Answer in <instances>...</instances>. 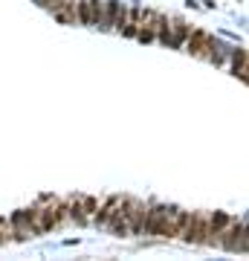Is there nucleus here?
<instances>
[{"mask_svg":"<svg viewBox=\"0 0 249 261\" xmlns=\"http://www.w3.org/2000/svg\"><path fill=\"white\" fill-rule=\"evenodd\" d=\"M139 6H128V12H125V23H122V35H128V38H136V23H139Z\"/></svg>","mask_w":249,"mask_h":261,"instance_id":"9b49d317","label":"nucleus"},{"mask_svg":"<svg viewBox=\"0 0 249 261\" xmlns=\"http://www.w3.org/2000/svg\"><path fill=\"white\" fill-rule=\"evenodd\" d=\"M122 6H125V3H119V0H107V3H104V29L116 27V18H119Z\"/></svg>","mask_w":249,"mask_h":261,"instance_id":"f8f14e48","label":"nucleus"},{"mask_svg":"<svg viewBox=\"0 0 249 261\" xmlns=\"http://www.w3.org/2000/svg\"><path fill=\"white\" fill-rule=\"evenodd\" d=\"M185 221V209L177 206H148L142 235H159V238H180Z\"/></svg>","mask_w":249,"mask_h":261,"instance_id":"f257e3e1","label":"nucleus"},{"mask_svg":"<svg viewBox=\"0 0 249 261\" xmlns=\"http://www.w3.org/2000/svg\"><path fill=\"white\" fill-rule=\"evenodd\" d=\"M122 209H125V197H122V195H110L104 203H99V209H96V215H93V226L107 229V224H110L113 218H119Z\"/></svg>","mask_w":249,"mask_h":261,"instance_id":"0eeeda50","label":"nucleus"},{"mask_svg":"<svg viewBox=\"0 0 249 261\" xmlns=\"http://www.w3.org/2000/svg\"><path fill=\"white\" fill-rule=\"evenodd\" d=\"M64 203H67V212H70V224H75V226H90V218L84 215V206H81V195H70Z\"/></svg>","mask_w":249,"mask_h":261,"instance_id":"1a4fd4ad","label":"nucleus"},{"mask_svg":"<svg viewBox=\"0 0 249 261\" xmlns=\"http://www.w3.org/2000/svg\"><path fill=\"white\" fill-rule=\"evenodd\" d=\"M81 206H84V215L90 218V224H93V215H96V209H99V200L90 195H81Z\"/></svg>","mask_w":249,"mask_h":261,"instance_id":"4468645a","label":"nucleus"},{"mask_svg":"<svg viewBox=\"0 0 249 261\" xmlns=\"http://www.w3.org/2000/svg\"><path fill=\"white\" fill-rule=\"evenodd\" d=\"M12 241H18L15 238V226H12V221L6 215H0V247L3 244H12Z\"/></svg>","mask_w":249,"mask_h":261,"instance_id":"ddd939ff","label":"nucleus"},{"mask_svg":"<svg viewBox=\"0 0 249 261\" xmlns=\"http://www.w3.org/2000/svg\"><path fill=\"white\" fill-rule=\"evenodd\" d=\"M212 44H214V35H209L206 29H188V38H185L183 49L194 58H206V61H209Z\"/></svg>","mask_w":249,"mask_h":261,"instance_id":"39448f33","label":"nucleus"},{"mask_svg":"<svg viewBox=\"0 0 249 261\" xmlns=\"http://www.w3.org/2000/svg\"><path fill=\"white\" fill-rule=\"evenodd\" d=\"M232 73L238 75V79H243L246 82V73H249V64H246V49H238L232 47Z\"/></svg>","mask_w":249,"mask_h":261,"instance_id":"9d476101","label":"nucleus"},{"mask_svg":"<svg viewBox=\"0 0 249 261\" xmlns=\"http://www.w3.org/2000/svg\"><path fill=\"white\" fill-rule=\"evenodd\" d=\"M12 226H15V238L18 241H29V238H38L35 235V226H32V221H29V212L26 209H18V212L9 215Z\"/></svg>","mask_w":249,"mask_h":261,"instance_id":"6e6552de","label":"nucleus"},{"mask_svg":"<svg viewBox=\"0 0 249 261\" xmlns=\"http://www.w3.org/2000/svg\"><path fill=\"white\" fill-rule=\"evenodd\" d=\"M180 238L185 244H206V238H209V212H185Z\"/></svg>","mask_w":249,"mask_h":261,"instance_id":"f03ea898","label":"nucleus"},{"mask_svg":"<svg viewBox=\"0 0 249 261\" xmlns=\"http://www.w3.org/2000/svg\"><path fill=\"white\" fill-rule=\"evenodd\" d=\"M162 23H165V15H162V12L142 9V12H139V23H136V38H139V41H145V44L157 41Z\"/></svg>","mask_w":249,"mask_h":261,"instance_id":"20e7f679","label":"nucleus"},{"mask_svg":"<svg viewBox=\"0 0 249 261\" xmlns=\"http://www.w3.org/2000/svg\"><path fill=\"white\" fill-rule=\"evenodd\" d=\"M125 226H128V235H142V224H145V215H148V203L142 200H133V197H125Z\"/></svg>","mask_w":249,"mask_h":261,"instance_id":"423d86ee","label":"nucleus"},{"mask_svg":"<svg viewBox=\"0 0 249 261\" xmlns=\"http://www.w3.org/2000/svg\"><path fill=\"white\" fill-rule=\"evenodd\" d=\"M188 23H185L183 18H165V23H162V29H159L157 41L159 44H168V47L174 49H183L185 38H188Z\"/></svg>","mask_w":249,"mask_h":261,"instance_id":"7ed1b4c3","label":"nucleus"}]
</instances>
